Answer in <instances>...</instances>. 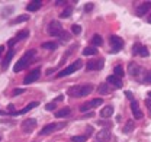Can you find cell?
I'll return each mask as SVG.
<instances>
[{"label": "cell", "instance_id": "obj_28", "mask_svg": "<svg viewBox=\"0 0 151 142\" xmlns=\"http://www.w3.org/2000/svg\"><path fill=\"white\" fill-rule=\"evenodd\" d=\"M71 13H73V9L71 7H65L64 10H63V13H61V18H70L71 16Z\"/></svg>", "mask_w": 151, "mask_h": 142}, {"label": "cell", "instance_id": "obj_8", "mask_svg": "<svg viewBox=\"0 0 151 142\" xmlns=\"http://www.w3.org/2000/svg\"><path fill=\"white\" fill-rule=\"evenodd\" d=\"M105 61L103 60H93V61H89L87 62V65H86V68L89 71H97V70H102L103 68V64Z\"/></svg>", "mask_w": 151, "mask_h": 142}, {"label": "cell", "instance_id": "obj_36", "mask_svg": "<svg viewBox=\"0 0 151 142\" xmlns=\"http://www.w3.org/2000/svg\"><path fill=\"white\" fill-rule=\"evenodd\" d=\"M92 9H93V3H87V4L84 6V10H86V12H92Z\"/></svg>", "mask_w": 151, "mask_h": 142}, {"label": "cell", "instance_id": "obj_27", "mask_svg": "<svg viewBox=\"0 0 151 142\" xmlns=\"http://www.w3.org/2000/svg\"><path fill=\"white\" fill-rule=\"evenodd\" d=\"M96 52H97V51H96L94 47H87V48L83 49V55H86V57H87V55H94Z\"/></svg>", "mask_w": 151, "mask_h": 142}, {"label": "cell", "instance_id": "obj_49", "mask_svg": "<svg viewBox=\"0 0 151 142\" xmlns=\"http://www.w3.org/2000/svg\"><path fill=\"white\" fill-rule=\"evenodd\" d=\"M0 141H1V135H0Z\"/></svg>", "mask_w": 151, "mask_h": 142}, {"label": "cell", "instance_id": "obj_23", "mask_svg": "<svg viewBox=\"0 0 151 142\" xmlns=\"http://www.w3.org/2000/svg\"><path fill=\"white\" fill-rule=\"evenodd\" d=\"M92 44L94 45V48H96V47H100V45L103 44V39H102V36H100V35H94L93 38H92Z\"/></svg>", "mask_w": 151, "mask_h": 142}, {"label": "cell", "instance_id": "obj_48", "mask_svg": "<svg viewBox=\"0 0 151 142\" xmlns=\"http://www.w3.org/2000/svg\"><path fill=\"white\" fill-rule=\"evenodd\" d=\"M148 97H151V91H150V93H148Z\"/></svg>", "mask_w": 151, "mask_h": 142}, {"label": "cell", "instance_id": "obj_21", "mask_svg": "<svg viewBox=\"0 0 151 142\" xmlns=\"http://www.w3.org/2000/svg\"><path fill=\"white\" fill-rule=\"evenodd\" d=\"M28 19H29V16H28V15H20V16H18V18L13 19V20H12L10 23H12V25H16V23H22V22H26Z\"/></svg>", "mask_w": 151, "mask_h": 142}, {"label": "cell", "instance_id": "obj_19", "mask_svg": "<svg viewBox=\"0 0 151 142\" xmlns=\"http://www.w3.org/2000/svg\"><path fill=\"white\" fill-rule=\"evenodd\" d=\"M134 128H135V123H134V120H128L125 126H124V133H131L132 131H134Z\"/></svg>", "mask_w": 151, "mask_h": 142}, {"label": "cell", "instance_id": "obj_38", "mask_svg": "<svg viewBox=\"0 0 151 142\" xmlns=\"http://www.w3.org/2000/svg\"><path fill=\"white\" fill-rule=\"evenodd\" d=\"M45 109H47V110H54V109H55V103H54V102H52V103H48V105L45 106Z\"/></svg>", "mask_w": 151, "mask_h": 142}, {"label": "cell", "instance_id": "obj_18", "mask_svg": "<svg viewBox=\"0 0 151 142\" xmlns=\"http://www.w3.org/2000/svg\"><path fill=\"white\" fill-rule=\"evenodd\" d=\"M113 115V107L112 106H106L100 110V116L102 118H111Z\"/></svg>", "mask_w": 151, "mask_h": 142}, {"label": "cell", "instance_id": "obj_11", "mask_svg": "<svg viewBox=\"0 0 151 142\" xmlns=\"http://www.w3.org/2000/svg\"><path fill=\"white\" fill-rule=\"evenodd\" d=\"M151 9V1H145V3H141L138 7H137V15L138 16H145V13Z\"/></svg>", "mask_w": 151, "mask_h": 142}, {"label": "cell", "instance_id": "obj_4", "mask_svg": "<svg viewBox=\"0 0 151 142\" xmlns=\"http://www.w3.org/2000/svg\"><path fill=\"white\" fill-rule=\"evenodd\" d=\"M109 44H111V52L112 54L119 52L122 49V47H124V41L116 35H112L109 38Z\"/></svg>", "mask_w": 151, "mask_h": 142}, {"label": "cell", "instance_id": "obj_2", "mask_svg": "<svg viewBox=\"0 0 151 142\" xmlns=\"http://www.w3.org/2000/svg\"><path fill=\"white\" fill-rule=\"evenodd\" d=\"M35 55V49H31V51H28V52L25 54L20 60H19L18 62H16V65H15V72H19V71H22L28 64H29V61H31V58Z\"/></svg>", "mask_w": 151, "mask_h": 142}, {"label": "cell", "instance_id": "obj_5", "mask_svg": "<svg viewBox=\"0 0 151 142\" xmlns=\"http://www.w3.org/2000/svg\"><path fill=\"white\" fill-rule=\"evenodd\" d=\"M61 32H63V26H61V23H60L58 20L50 22V25H48V34H50V35L58 36Z\"/></svg>", "mask_w": 151, "mask_h": 142}, {"label": "cell", "instance_id": "obj_6", "mask_svg": "<svg viewBox=\"0 0 151 142\" xmlns=\"http://www.w3.org/2000/svg\"><path fill=\"white\" fill-rule=\"evenodd\" d=\"M39 75H41V68H35V70H32L26 77H25L23 83H25V84H31V83L37 81L38 78H39Z\"/></svg>", "mask_w": 151, "mask_h": 142}, {"label": "cell", "instance_id": "obj_17", "mask_svg": "<svg viewBox=\"0 0 151 142\" xmlns=\"http://www.w3.org/2000/svg\"><path fill=\"white\" fill-rule=\"evenodd\" d=\"M57 129V126L54 123H50V125H47V126H44L42 129H41V135H48V133H51V132H54Z\"/></svg>", "mask_w": 151, "mask_h": 142}, {"label": "cell", "instance_id": "obj_43", "mask_svg": "<svg viewBox=\"0 0 151 142\" xmlns=\"http://www.w3.org/2000/svg\"><path fill=\"white\" fill-rule=\"evenodd\" d=\"M7 109H9V112H10V113H13V112H15V110H13V109H15V107H13V105H9V107H7Z\"/></svg>", "mask_w": 151, "mask_h": 142}, {"label": "cell", "instance_id": "obj_35", "mask_svg": "<svg viewBox=\"0 0 151 142\" xmlns=\"http://www.w3.org/2000/svg\"><path fill=\"white\" fill-rule=\"evenodd\" d=\"M145 83H151V71L147 72V75H144V78H142Z\"/></svg>", "mask_w": 151, "mask_h": 142}, {"label": "cell", "instance_id": "obj_31", "mask_svg": "<svg viewBox=\"0 0 151 142\" xmlns=\"http://www.w3.org/2000/svg\"><path fill=\"white\" fill-rule=\"evenodd\" d=\"M87 136H73L71 138V142H86Z\"/></svg>", "mask_w": 151, "mask_h": 142}, {"label": "cell", "instance_id": "obj_1", "mask_svg": "<svg viewBox=\"0 0 151 142\" xmlns=\"http://www.w3.org/2000/svg\"><path fill=\"white\" fill-rule=\"evenodd\" d=\"M93 91V86L92 84H81V86H74L68 90V94L71 97H84L89 96Z\"/></svg>", "mask_w": 151, "mask_h": 142}, {"label": "cell", "instance_id": "obj_9", "mask_svg": "<svg viewBox=\"0 0 151 142\" xmlns=\"http://www.w3.org/2000/svg\"><path fill=\"white\" fill-rule=\"evenodd\" d=\"M112 133H111V129H102L96 133V139L99 142H108L111 139Z\"/></svg>", "mask_w": 151, "mask_h": 142}, {"label": "cell", "instance_id": "obj_26", "mask_svg": "<svg viewBox=\"0 0 151 142\" xmlns=\"http://www.w3.org/2000/svg\"><path fill=\"white\" fill-rule=\"evenodd\" d=\"M28 36H29V31H20L18 35L15 36V39H16V41H22V39L28 38Z\"/></svg>", "mask_w": 151, "mask_h": 142}, {"label": "cell", "instance_id": "obj_32", "mask_svg": "<svg viewBox=\"0 0 151 142\" xmlns=\"http://www.w3.org/2000/svg\"><path fill=\"white\" fill-rule=\"evenodd\" d=\"M71 32H73L74 35H78V34L81 32V28H80L78 25H73V26H71Z\"/></svg>", "mask_w": 151, "mask_h": 142}, {"label": "cell", "instance_id": "obj_46", "mask_svg": "<svg viewBox=\"0 0 151 142\" xmlns=\"http://www.w3.org/2000/svg\"><path fill=\"white\" fill-rule=\"evenodd\" d=\"M3 51H4V47H3V45H0V57H1V52H3Z\"/></svg>", "mask_w": 151, "mask_h": 142}, {"label": "cell", "instance_id": "obj_29", "mask_svg": "<svg viewBox=\"0 0 151 142\" xmlns=\"http://www.w3.org/2000/svg\"><path fill=\"white\" fill-rule=\"evenodd\" d=\"M102 103H103V99H94L89 105H90V107H97V106H100Z\"/></svg>", "mask_w": 151, "mask_h": 142}, {"label": "cell", "instance_id": "obj_13", "mask_svg": "<svg viewBox=\"0 0 151 142\" xmlns=\"http://www.w3.org/2000/svg\"><path fill=\"white\" fill-rule=\"evenodd\" d=\"M106 81H108L111 86H113L115 89H121V87H122V80L118 78V77H115V75H109V77L106 78Z\"/></svg>", "mask_w": 151, "mask_h": 142}, {"label": "cell", "instance_id": "obj_15", "mask_svg": "<svg viewBox=\"0 0 151 142\" xmlns=\"http://www.w3.org/2000/svg\"><path fill=\"white\" fill-rule=\"evenodd\" d=\"M41 6H42V1L41 0H34V1H29V4L26 6V10L28 12H37Z\"/></svg>", "mask_w": 151, "mask_h": 142}, {"label": "cell", "instance_id": "obj_30", "mask_svg": "<svg viewBox=\"0 0 151 142\" xmlns=\"http://www.w3.org/2000/svg\"><path fill=\"white\" fill-rule=\"evenodd\" d=\"M138 55H141V57H144V58H145V57H148V55H150V52H148V49H147L145 47H142V45H141V48H139V52H138Z\"/></svg>", "mask_w": 151, "mask_h": 142}, {"label": "cell", "instance_id": "obj_50", "mask_svg": "<svg viewBox=\"0 0 151 142\" xmlns=\"http://www.w3.org/2000/svg\"><path fill=\"white\" fill-rule=\"evenodd\" d=\"M0 113H1V112H0Z\"/></svg>", "mask_w": 151, "mask_h": 142}, {"label": "cell", "instance_id": "obj_45", "mask_svg": "<svg viewBox=\"0 0 151 142\" xmlns=\"http://www.w3.org/2000/svg\"><path fill=\"white\" fill-rule=\"evenodd\" d=\"M63 99H64V96H58V97H57V102H61Z\"/></svg>", "mask_w": 151, "mask_h": 142}, {"label": "cell", "instance_id": "obj_33", "mask_svg": "<svg viewBox=\"0 0 151 142\" xmlns=\"http://www.w3.org/2000/svg\"><path fill=\"white\" fill-rule=\"evenodd\" d=\"M139 48H141V45H139V44H135V45L132 47V54H134V55H138V52H139Z\"/></svg>", "mask_w": 151, "mask_h": 142}, {"label": "cell", "instance_id": "obj_12", "mask_svg": "<svg viewBox=\"0 0 151 142\" xmlns=\"http://www.w3.org/2000/svg\"><path fill=\"white\" fill-rule=\"evenodd\" d=\"M128 71H129V74H131L132 77L138 78V75L142 72V68H141L139 65H137L135 62H129V65H128Z\"/></svg>", "mask_w": 151, "mask_h": 142}, {"label": "cell", "instance_id": "obj_24", "mask_svg": "<svg viewBox=\"0 0 151 142\" xmlns=\"http://www.w3.org/2000/svg\"><path fill=\"white\" fill-rule=\"evenodd\" d=\"M97 91H99V94H108L109 91H111V89H109V86L108 84H100L99 86V89H97Z\"/></svg>", "mask_w": 151, "mask_h": 142}, {"label": "cell", "instance_id": "obj_44", "mask_svg": "<svg viewBox=\"0 0 151 142\" xmlns=\"http://www.w3.org/2000/svg\"><path fill=\"white\" fill-rule=\"evenodd\" d=\"M87 131H89V132H87V136H90V135H92V126H89Z\"/></svg>", "mask_w": 151, "mask_h": 142}, {"label": "cell", "instance_id": "obj_7", "mask_svg": "<svg viewBox=\"0 0 151 142\" xmlns=\"http://www.w3.org/2000/svg\"><path fill=\"white\" fill-rule=\"evenodd\" d=\"M37 128V119H26V120H23V123H22V131L23 132H26V133H29V132H32L34 129Z\"/></svg>", "mask_w": 151, "mask_h": 142}, {"label": "cell", "instance_id": "obj_39", "mask_svg": "<svg viewBox=\"0 0 151 142\" xmlns=\"http://www.w3.org/2000/svg\"><path fill=\"white\" fill-rule=\"evenodd\" d=\"M25 90L23 89H16V90H13V96H19V94H22Z\"/></svg>", "mask_w": 151, "mask_h": 142}, {"label": "cell", "instance_id": "obj_25", "mask_svg": "<svg viewBox=\"0 0 151 142\" xmlns=\"http://www.w3.org/2000/svg\"><path fill=\"white\" fill-rule=\"evenodd\" d=\"M42 48H44V49H51V51H54V49H57V44L55 42H44V44H42Z\"/></svg>", "mask_w": 151, "mask_h": 142}, {"label": "cell", "instance_id": "obj_47", "mask_svg": "<svg viewBox=\"0 0 151 142\" xmlns=\"http://www.w3.org/2000/svg\"><path fill=\"white\" fill-rule=\"evenodd\" d=\"M148 22H150V23H151V16H150V18H148Z\"/></svg>", "mask_w": 151, "mask_h": 142}, {"label": "cell", "instance_id": "obj_16", "mask_svg": "<svg viewBox=\"0 0 151 142\" xmlns=\"http://www.w3.org/2000/svg\"><path fill=\"white\" fill-rule=\"evenodd\" d=\"M13 55H15V51H13V49H10V51L7 52L6 58L3 60V64H1V68H3V70H6V68L9 67V62H10V60L13 58Z\"/></svg>", "mask_w": 151, "mask_h": 142}, {"label": "cell", "instance_id": "obj_42", "mask_svg": "<svg viewBox=\"0 0 151 142\" xmlns=\"http://www.w3.org/2000/svg\"><path fill=\"white\" fill-rule=\"evenodd\" d=\"M16 42H18V41H16L15 38H13V39H10V41H9V47H13V45H15Z\"/></svg>", "mask_w": 151, "mask_h": 142}, {"label": "cell", "instance_id": "obj_37", "mask_svg": "<svg viewBox=\"0 0 151 142\" xmlns=\"http://www.w3.org/2000/svg\"><path fill=\"white\" fill-rule=\"evenodd\" d=\"M89 109H90V105H89V103H86V105H83V106L80 107V112H87Z\"/></svg>", "mask_w": 151, "mask_h": 142}, {"label": "cell", "instance_id": "obj_41", "mask_svg": "<svg viewBox=\"0 0 151 142\" xmlns=\"http://www.w3.org/2000/svg\"><path fill=\"white\" fill-rule=\"evenodd\" d=\"M125 96H127V97H128V99H129V100H134V96H132V93L131 91H125Z\"/></svg>", "mask_w": 151, "mask_h": 142}, {"label": "cell", "instance_id": "obj_40", "mask_svg": "<svg viewBox=\"0 0 151 142\" xmlns=\"http://www.w3.org/2000/svg\"><path fill=\"white\" fill-rule=\"evenodd\" d=\"M145 106L148 107V110H150V115H151V99H147V100H145Z\"/></svg>", "mask_w": 151, "mask_h": 142}, {"label": "cell", "instance_id": "obj_34", "mask_svg": "<svg viewBox=\"0 0 151 142\" xmlns=\"http://www.w3.org/2000/svg\"><path fill=\"white\" fill-rule=\"evenodd\" d=\"M58 36L61 38V41H68V39H70V35H68L67 32H61Z\"/></svg>", "mask_w": 151, "mask_h": 142}, {"label": "cell", "instance_id": "obj_14", "mask_svg": "<svg viewBox=\"0 0 151 142\" xmlns=\"http://www.w3.org/2000/svg\"><path fill=\"white\" fill-rule=\"evenodd\" d=\"M37 106H38V102H32V103L26 105V106L23 107V109H22L20 112H13L12 115H13V116H18V115H25V113H28L29 110H32L34 107H37Z\"/></svg>", "mask_w": 151, "mask_h": 142}, {"label": "cell", "instance_id": "obj_3", "mask_svg": "<svg viewBox=\"0 0 151 142\" xmlns=\"http://www.w3.org/2000/svg\"><path fill=\"white\" fill-rule=\"evenodd\" d=\"M83 67V62H81V60H77L76 62H73L71 65H68L67 68H64L63 71H60L58 74H57V77L58 78H63V77H67V75H70V74H73L76 72L77 70H80Z\"/></svg>", "mask_w": 151, "mask_h": 142}, {"label": "cell", "instance_id": "obj_10", "mask_svg": "<svg viewBox=\"0 0 151 142\" xmlns=\"http://www.w3.org/2000/svg\"><path fill=\"white\" fill-rule=\"evenodd\" d=\"M131 112L135 119H141V118L144 116L142 112H141V109H139V106H138V102H137V100H132L131 102Z\"/></svg>", "mask_w": 151, "mask_h": 142}, {"label": "cell", "instance_id": "obj_20", "mask_svg": "<svg viewBox=\"0 0 151 142\" xmlns=\"http://www.w3.org/2000/svg\"><path fill=\"white\" fill-rule=\"evenodd\" d=\"M70 107H64V109H61V110H58L55 112V118H63V116H67V115H70Z\"/></svg>", "mask_w": 151, "mask_h": 142}, {"label": "cell", "instance_id": "obj_22", "mask_svg": "<svg viewBox=\"0 0 151 142\" xmlns=\"http://www.w3.org/2000/svg\"><path fill=\"white\" fill-rule=\"evenodd\" d=\"M113 72H115V77H118V78H121V77L125 75V71H124V68H122L121 65H116V67L113 68Z\"/></svg>", "mask_w": 151, "mask_h": 142}]
</instances>
